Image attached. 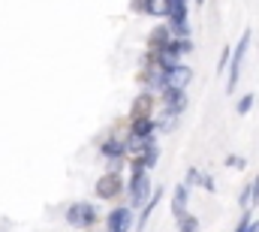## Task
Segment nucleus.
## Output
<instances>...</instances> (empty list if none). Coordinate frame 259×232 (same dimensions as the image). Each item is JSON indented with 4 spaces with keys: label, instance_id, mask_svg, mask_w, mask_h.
<instances>
[{
    "label": "nucleus",
    "instance_id": "f257e3e1",
    "mask_svg": "<svg viewBox=\"0 0 259 232\" xmlns=\"http://www.w3.org/2000/svg\"><path fill=\"white\" fill-rule=\"evenodd\" d=\"M130 166V175H127V205L133 208H142L148 199H151V193H154V181H151V169H145L139 160H127Z\"/></svg>",
    "mask_w": 259,
    "mask_h": 232
},
{
    "label": "nucleus",
    "instance_id": "f03ea898",
    "mask_svg": "<svg viewBox=\"0 0 259 232\" xmlns=\"http://www.w3.org/2000/svg\"><path fill=\"white\" fill-rule=\"evenodd\" d=\"M136 82H139V88L154 91V94H160V91L166 88V66L157 60L154 52H145V55H142V66H139V72H136Z\"/></svg>",
    "mask_w": 259,
    "mask_h": 232
},
{
    "label": "nucleus",
    "instance_id": "7ed1b4c3",
    "mask_svg": "<svg viewBox=\"0 0 259 232\" xmlns=\"http://www.w3.org/2000/svg\"><path fill=\"white\" fill-rule=\"evenodd\" d=\"M94 196L100 202H109V205L124 199L127 196V178H124V172H103L94 181Z\"/></svg>",
    "mask_w": 259,
    "mask_h": 232
},
{
    "label": "nucleus",
    "instance_id": "20e7f679",
    "mask_svg": "<svg viewBox=\"0 0 259 232\" xmlns=\"http://www.w3.org/2000/svg\"><path fill=\"white\" fill-rule=\"evenodd\" d=\"M64 220L72 226V229H94L100 223V211L94 202L88 199H78V202H69L64 211Z\"/></svg>",
    "mask_w": 259,
    "mask_h": 232
},
{
    "label": "nucleus",
    "instance_id": "39448f33",
    "mask_svg": "<svg viewBox=\"0 0 259 232\" xmlns=\"http://www.w3.org/2000/svg\"><path fill=\"white\" fill-rule=\"evenodd\" d=\"M250 40H253V33L244 30L241 40H238V46L232 49V60H229V69H226V94H235V88H238V82H241L244 60L250 55Z\"/></svg>",
    "mask_w": 259,
    "mask_h": 232
},
{
    "label": "nucleus",
    "instance_id": "423d86ee",
    "mask_svg": "<svg viewBox=\"0 0 259 232\" xmlns=\"http://www.w3.org/2000/svg\"><path fill=\"white\" fill-rule=\"evenodd\" d=\"M106 232H133L136 229V208L127 202H115L109 208V214L103 217Z\"/></svg>",
    "mask_w": 259,
    "mask_h": 232
},
{
    "label": "nucleus",
    "instance_id": "0eeeda50",
    "mask_svg": "<svg viewBox=\"0 0 259 232\" xmlns=\"http://www.w3.org/2000/svg\"><path fill=\"white\" fill-rule=\"evenodd\" d=\"M157 109H160V97L154 94V91H139L136 97H133V103H130V112H127V121H142V118H154L157 115Z\"/></svg>",
    "mask_w": 259,
    "mask_h": 232
},
{
    "label": "nucleus",
    "instance_id": "6e6552de",
    "mask_svg": "<svg viewBox=\"0 0 259 232\" xmlns=\"http://www.w3.org/2000/svg\"><path fill=\"white\" fill-rule=\"evenodd\" d=\"M97 151H100V157H103V160H127V148H124V133H118V130H109V133H106V136L100 139Z\"/></svg>",
    "mask_w": 259,
    "mask_h": 232
},
{
    "label": "nucleus",
    "instance_id": "1a4fd4ad",
    "mask_svg": "<svg viewBox=\"0 0 259 232\" xmlns=\"http://www.w3.org/2000/svg\"><path fill=\"white\" fill-rule=\"evenodd\" d=\"M157 97H160V109H166V112H175V115H184V112H187V91L163 88Z\"/></svg>",
    "mask_w": 259,
    "mask_h": 232
},
{
    "label": "nucleus",
    "instance_id": "9d476101",
    "mask_svg": "<svg viewBox=\"0 0 259 232\" xmlns=\"http://www.w3.org/2000/svg\"><path fill=\"white\" fill-rule=\"evenodd\" d=\"M172 43V30H169V24L163 21V24H157L151 33H148V40H145V52H166V46Z\"/></svg>",
    "mask_w": 259,
    "mask_h": 232
},
{
    "label": "nucleus",
    "instance_id": "9b49d317",
    "mask_svg": "<svg viewBox=\"0 0 259 232\" xmlns=\"http://www.w3.org/2000/svg\"><path fill=\"white\" fill-rule=\"evenodd\" d=\"M190 82H193V69H190L184 60L166 72V88H175V91H187V88H190Z\"/></svg>",
    "mask_w": 259,
    "mask_h": 232
},
{
    "label": "nucleus",
    "instance_id": "f8f14e48",
    "mask_svg": "<svg viewBox=\"0 0 259 232\" xmlns=\"http://www.w3.org/2000/svg\"><path fill=\"white\" fill-rule=\"evenodd\" d=\"M160 199H163V187H154V193H151V199L139 208V217H136V229L133 232H145L148 226V220H151V214L157 211V205H160Z\"/></svg>",
    "mask_w": 259,
    "mask_h": 232
},
{
    "label": "nucleus",
    "instance_id": "ddd939ff",
    "mask_svg": "<svg viewBox=\"0 0 259 232\" xmlns=\"http://www.w3.org/2000/svg\"><path fill=\"white\" fill-rule=\"evenodd\" d=\"M184 211H190V187L181 181V184H175V190H172V214L181 217Z\"/></svg>",
    "mask_w": 259,
    "mask_h": 232
},
{
    "label": "nucleus",
    "instance_id": "4468645a",
    "mask_svg": "<svg viewBox=\"0 0 259 232\" xmlns=\"http://www.w3.org/2000/svg\"><path fill=\"white\" fill-rule=\"evenodd\" d=\"M169 55H175L178 60H184L187 55H193V36H172V43L166 46Z\"/></svg>",
    "mask_w": 259,
    "mask_h": 232
},
{
    "label": "nucleus",
    "instance_id": "2eb2a0df",
    "mask_svg": "<svg viewBox=\"0 0 259 232\" xmlns=\"http://www.w3.org/2000/svg\"><path fill=\"white\" fill-rule=\"evenodd\" d=\"M133 160H139V163H142L145 169H154V166L160 163V142L154 139V142H151V145H148V148H145V151H142L139 157H133Z\"/></svg>",
    "mask_w": 259,
    "mask_h": 232
},
{
    "label": "nucleus",
    "instance_id": "dca6fc26",
    "mask_svg": "<svg viewBox=\"0 0 259 232\" xmlns=\"http://www.w3.org/2000/svg\"><path fill=\"white\" fill-rule=\"evenodd\" d=\"M154 121H157V133H175V127H178L181 115H175V112H166V109H160V115H154Z\"/></svg>",
    "mask_w": 259,
    "mask_h": 232
},
{
    "label": "nucleus",
    "instance_id": "f3484780",
    "mask_svg": "<svg viewBox=\"0 0 259 232\" xmlns=\"http://www.w3.org/2000/svg\"><path fill=\"white\" fill-rule=\"evenodd\" d=\"M175 223H178V232H199V229H202L199 217H196V214H190V211H184L181 217H175Z\"/></svg>",
    "mask_w": 259,
    "mask_h": 232
},
{
    "label": "nucleus",
    "instance_id": "a211bd4d",
    "mask_svg": "<svg viewBox=\"0 0 259 232\" xmlns=\"http://www.w3.org/2000/svg\"><path fill=\"white\" fill-rule=\"evenodd\" d=\"M127 6H130L133 15H151L154 6H157V0H130Z\"/></svg>",
    "mask_w": 259,
    "mask_h": 232
},
{
    "label": "nucleus",
    "instance_id": "6ab92c4d",
    "mask_svg": "<svg viewBox=\"0 0 259 232\" xmlns=\"http://www.w3.org/2000/svg\"><path fill=\"white\" fill-rule=\"evenodd\" d=\"M253 103H256V97H253V94H244V97H241V100L235 103V112L244 118L247 112H250V109H253Z\"/></svg>",
    "mask_w": 259,
    "mask_h": 232
},
{
    "label": "nucleus",
    "instance_id": "aec40b11",
    "mask_svg": "<svg viewBox=\"0 0 259 232\" xmlns=\"http://www.w3.org/2000/svg\"><path fill=\"white\" fill-rule=\"evenodd\" d=\"M238 205H241V211L253 208V187H250V184H244V190H241V196H238Z\"/></svg>",
    "mask_w": 259,
    "mask_h": 232
},
{
    "label": "nucleus",
    "instance_id": "412c9836",
    "mask_svg": "<svg viewBox=\"0 0 259 232\" xmlns=\"http://www.w3.org/2000/svg\"><path fill=\"white\" fill-rule=\"evenodd\" d=\"M250 226H253V208L241 211V220H238V226H235L232 232H250Z\"/></svg>",
    "mask_w": 259,
    "mask_h": 232
},
{
    "label": "nucleus",
    "instance_id": "4be33fe9",
    "mask_svg": "<svg viewBox=\"0 0 259 232\" xmlns=\"http://www.w3.org/2000/svg\"><path fill=\"white\" fill-rule=\"evenodd\" d=\"M229 60H232V49H229V46H223L220 60H217V72H226V69H229Z\"/></svg>",
    "mask_w": 259,
    "mask_h": 232
},
{
    "label": "nucleus",
    "instance_id": "5701e85b",
    "mask_svg": "<svg viewBox=\"0 0 259 232\" xmlns=\"http://www.w3.org/2000/svg\"><path fill=\"white\" fill-rule=\"evenodd\" d=\"M199 187H202L205 193H214V190H217V184H214V178H211L208 172H199Z\"/></svg>",
    "mask_w": 259,
    "mask_h": 232
},
{
    "label": "nucleus",
    "instance_id": "b1692460",
    "mask_svg": "<svg viewBox=\"0 0 259 232\" xmlns=\"http://www.w3.org/2000/svg\"><path fill=\"white\" fill-rule=\"evenodd\" d=\"M199 172H202V169H193V166L187 169V178H184V184H187L190 190H193V187H199Z\"/></svg>",
    "mask_w": 259,
    "mask_h": 232
},
{
    "label": "nucleus",
    "instance_id": "393cba45",
    "mask_svg": "<svg viewBox=\"0 0 259 232\" xmlns=\"http://www.w3.org/2000/svg\"><path fill=\"white\" fill-rule=\"evenodd\" d=\"M127 160H106V172H124Z\"/></svg>",
    "mask_w": 259,
    "mask_h": 232
},
{
    "label": "nucleus",
    "instance_id": "a878e982",
    "mask_svg": "<svg viewBox=\"0 0 259 232\" xmlns=\"http://www.w3.org/2000/svg\"><path fill=\"white\" fill-rule=\"evenodd\" d=\"M226 166H232V169H244V160L232 154V157H226Z\"/></svg>",
    "mask_w": 259,
    "mask_h": 232
},
{
    "label": "nucleus",
    "instance_id": "bb28decb",
    "mask_svg": "<svg viewBox=\"0 0 259 232\" xmlns=\"http://www.w3.org/2000/svg\"><path fill=\"white\" fill-rule=\"evenodd\" d=\"M250 187H253V205H259V175L250 181Z\"/></svg>",
    "mask_w": 259,
    "mask_h": 232
},
{
    "label": "nucleus",
    "instance_id": "cd10ccee",
    "mask_svg": "<svg viewBox=\"0 0 259 232\" xmlns=\"http://www.w3.org/2000/svg\"><path fill=\"white\" fill-rule=\"evenodd\" d=\"M193 3H196V6H205V0H193Z\"/></svg>",
    "mask_w": 259,
    "mask_h": 232
}]
</instances>
